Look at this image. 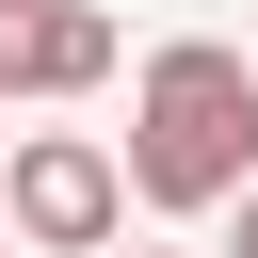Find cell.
<instances>
[{
	"instance_id": "1",
	"label": "cell",
	"mask_w": 258,
	"mask_h": 258,
	"mask_svg": "<svg viewBox=\"0 0 258 258\" xmlns=\"http://www.w3.org/2000/svg\"><path fill=\"white\" fill-rule=\"evenodd\" d=\"M242 177H258V64L210 48V32L145 48V97H129V194H145V210H226Z\"/></svg>"
},
{
	"instance_id": "2",
	"label": "cell",
	"mask_w": 258,
	"mask_h": 258,
	"mask_svg": "<svg viewBox=\"0 0 258 258\" xmlns=\"http://www.w3.org/2000/svg\"><path fill=\"white\" fill-rule=\"evenodd\" d=\"M0 210H16V242H32V258H97V242L129 226V161H113V145H81V129H32V145L0 161Z\"/></svg>"
},
{
	"instance_id": "3",
	"label": "cell",
	"mask_w": 258,
	"mask_h": 258,
	"mask_svg": "<svg viewBox=\"0 0 258 258\" xmlns=\"http://www.w3.org/2000/svg\"><path fill=\"white\" fill-rule=\"evenodd\" d=\"M113 81V16L97 0H0V97H81Z\"/></svg>"
},
{
	"instance_id": "4",
	"label": "cell",
	"mask_w": 258,
	"mask_h": 258,
	"mask_svg": "<svg viewBox=\"0 0 258 258\" xmlns=\"http://www.w3.org/2000/svg\"><path fill=\"white\" fill-rule=\"evenodd\" d=\"M210 258H258V177L226 194V242H210Z\"/></svg>"
},
{
	"instance_id": "5",
	"label": "cell",
	"mask_w": 258,
	"mask_h": 258,
	"mask_svg": "<svg viewBox=\"0 0 258 258\" xmlns=\"http://www.w3.org/2000/svg\"><path fill=\"white\" fill-rule=\"evenodd\" d=\"M129 258H145V242H129Z\"/></svg>"
}]
</instances>
